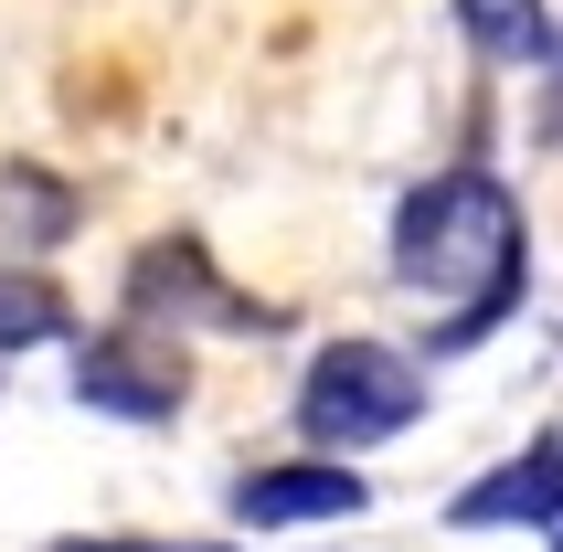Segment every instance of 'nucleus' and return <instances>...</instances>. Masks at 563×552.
Segmentation results:
<instances>
[{"label":"nucleus","instance_id":"nucleus-5","mask_svg":"<svg viewBox=\"0 0 563 552\" xmlns=\"http://www.w3.org/2000/svg\"><path fill=\"white\" fill-rule=\"evenodd\" d=\"M373 489L351 457H298V467H255L234 489V521L245 531H309V521H362Z\"/></svg>","mask_w":563,"mask_h":552},{"label":"nucleus","instance_id":"nucleus-10","mask_svg":"<svg viewBox=\"0 0 563 552\" xmlns=\"http://www.w3.org/2000/svg\"><path fill=\"white\" fill-rule=\"evenodd\" d=\"M43 552H223V542H43Z\"/></svg>","mask_w":563,"mask_h":552},{"label":"nucleus","instance_id":"nucleus-2","mask_svg":"<svg viewBox=\"0 0 563 552\" xmlns=\"http://www.w3.org/2000/svg\"><path fill=\"white\" fill-rule=\"evenodd\" d=\"M426 415V372L383 340H330L298 383V435L319 457H362V446H394V435Z\"/></svg>","mask_w":563,"mask_h":552},{"label":"nucleus","instance_id":"nucleus-3","mask_svg":"<svg viewBox=\"0 0 563 552\" xmlns=\"http://www.w3.org/2000/svg\"><path fill=\"white\" fill-rule=\"evenodd\" d=\"M128 319H139V330H223V340L287 330V308H277V298H245V287H223L213 245H191V234L139 245V266H128Z\"/></svg>","mask_w":563,"mask_h":552},{"label":"nucleus","instance_id":"nucleus-1","mask_svg":"<svg viewBox=\"0 0 563 552\" xmlns=\"http://www.w3.org/2000/svg\"><path fill=\"white\" fill-rule=\"evenodd\" d=\"M394 276H405L415 298L446 308L437 330H426V351H478L521 308V287H532V245H521L510 181L478 170V159H457L426 191H405V213H394Z\"/></svg>","mask_w":563,"mask_h":552},{"label":"nucleus","instance_id":"nucleus-11","mask_svg":"<svg viewBox=\"0 0 563 552\" xmlns=\"http://www.w3.org/2000/svg\"><path fill=\"white\" fill-rule=\"evenodd\" d=\"M542 542H553V552H563V510H553V521H542Z\"/></svg>","mask_w":563,"mask_h":552},{"label":"nucleus","instance_id":"nucleus-6","mask_svg":"<svg viewBox=\"0 0 563 552\" xmlns=\"http://www.w3.org/2000/svg\"><path fill=\"white\" fill-rule=\"evenodd\" d=\"M553 510H563V426H542L521 457H500L489 478H468V489L446 499L457 531H542Z\"/></svg>","mask_w":563,"mask_h":552},{"label":"nucleus","instance_id":"nucleus-7","mask_svg":"<svg viewBox=\"0 0 563 552\" xmlns=\"http://www.w3.org/2000/svg\"><path fill=\"white\" fill-rule=\"evenodd\" d=\"M75 223H86V191H75V181H54L43 159H0V245H11V255L64 245Z\"/></svg>","mask_w":563,"mask_h":552},{"label":"nucleus","instance_id":"nucleus-4","mask_svg":"<svg viewBox=\"0 0 563 552\" xmlns=\"http://www.w3.org/2000/svg\"><path fill=\"white\" fill-rule=\"evenodd\" d=\"M75 404L86 415H118V426H170L191 404V362L170 351L159 330H96L86 351H75Z\"/></svg>","mask_w":563,"mask_h":552},{"label":"nucleus","instance_id":"nucleus-8","mask_svg":"<svg viewBox=\"0 0 563 552\" xmlns=\"http://www.w3.org/2000/svg\"><path fill=\"white\" fill-rule=\"evenodd\" d=\"M64 330H75L64 287L43 266H11V255H0V362H11V351H43V340H64Z\"/></svg>","mask_w":563,"mask_h":552},{"label":"nucleus","instance_id":"nucleus-9","mask_svg":"<svg viewBox=\"0 0 563 552\" xmlns=\"http://www.w3.org/2000/svg\"><path fill=\"white\" fill-rule=\"evenodd\" d=\"M457 32H468L489 64H542L553 54V11H542V0H457Z\"/></svg>","mask_w":563,"mask_h":552}]
</instances>
